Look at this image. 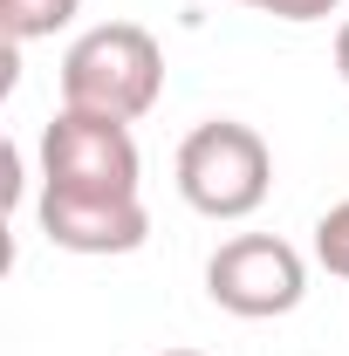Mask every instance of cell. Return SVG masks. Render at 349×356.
Segmentation results:
<instances>
[{"label": "cell", "mask_w": 349, "mask_h": 356, "mask_svg": "<svg viewBox=\"0 0 349 356\" xmlns=\"http://www.w3.org/2000/svg\"><path fill=\"white\" fill-rule=\"evenodd\" d=\"M315 261L329 267L336 281H349V199H343V206H329V213L315 220Z\"/></svg>", "instance_id": "52a82bcc"}, {"label": "cell", "mask_w": 349, "mask_h": 356, "mask_svg": "<svg viewBox=\"0 0 349 356\" xmlns=\"http://www.w3.org/2000/svg\"><path fill=\"white\" fill-rule=\"evenodd\" d=\"M35 226H42L48 247L83 254V261L137 254V247L151 240L144 192H137V199H103V192H55V185H42V199H35Z\"/></svg>", "instance_id": "5b68a950"}, {"label": "cell", "mask_w": 349, "mask_h": 356, "mask_svg": "<svg viewBox=\"0 0 349 356\" xmlns=\"http://www.w3.org/2000/svg\"><path fill=\"white\" fill-rule=\"evenodd\" d=\"M172 178H178V199L206 220H254L274 192V151L254 124L240 117H206L192 124L185 144L172 158Z\"/></svg>", "instance_id": "7a4b0ae2"}, {"label": "cell", "mask_w": 349, "mask_h": 356, "mask_svg": "<svg viewBox=\"0 0 349 356\" xmlns=\"http://www.w3.org/2000/svg\"><path fill=\"white\" fill-rule=\"evenodd\" d=\"M55 83H62L69 110H96V117L137 124L165 96V48L137 21H96V28H83L62 48Z\"/></svg>", "instance_id": "6da1fadb"}, {"label": "cell", "mask_w": 349, "mask_h": 356, "mask_svg": "<svg viewBox=\"0 0 349 356\" xmlns=\"http://www.w3.org/2000/svg\"><path fill=\"white\" fill-rule=\"evenodd\" d=\"M247 7H261V14H274V21H295V28H308V21H329L343 0H247Z\"/></svg>", "instance_id": "ba28073f"}, {"label": "cell", "mask_w": 349, "mask_h": 356, "mask_svg": "<svg viewBox=\"0 0 349 356\" xmlns=\"http://www.w3.org/2000/svg\"><path fill=\"white\" fill-rule=\"evenodd\" d=\"M206 295H213V309L240 315V322H274V315L302 309L308 261L281 233H233L206 261Z\"/></svg>", "instance_id": "277c9868"}, {"label": "cell", "mask_w": 349, "mask_h": 356, "mask_svg": "<svg viewBox=\"0 0 349 356\" xmlns=\"http://www.w3.org/2000/svg\"><path fill=\"white\" fill-rule=\"evenodd\" d=\"M158 356H206V350H158Z\"/></svg>", "instance_id": "30bf717a"}, {"label": "cell", "mask_w": 349, "mask_h": 356, "mask_svg": "<svg viewBox=\"0 0 349 356\" xmlns=\"http://www.w3.org/2000/svg\"><path fill=\"white\" fill-rule=\"evenodd\" d=\"M336 76H343V83H349V21H343V28H336Z\"/></svg>", "instance_id": "9c48e42d"}, {"label": "cell", "mask_w": 349, "mask_h": 356, "mask_svg": "<svg viewBox=\"0 0 349 356\" xmlns=\"http://www.w3.org/2000/svg\"><path fill=\"white\" fill-rule=\"evenodd\" d=\"M76 14H83V0H0V28H7V42H14V48L62 35Z\"/></svg>", "instance_id": "8992f818"}, {"label": "cell", "mask_w": 349, "mask_h": 356, "mask_svg": "<svg viewBox=\"0 0 349 356\" xmlns=\"http://www.w3.org/2000/svg\"><path fill=\"white\" fill-rule=\"evenodd\" d=\"M240 7H247V0H240Z\"/></svg>", "instance_id": "8fae6325"}, {"label": "cell", "mask_w": 349, "mask_h": 356, "mask_svg": "<svg viewBox=\"0 0 349 356\" xmlns=\"http://www.w3.org/2000/svg\"><path fill=\"white\" fill-rule=\"evenodd\" d=\"M42 185L55 192H103V199H137L144 158H137L131 124L96 117V110H55L42 131Z\"/></svg>", "instance_id": "3957f363"}]
</instances>
